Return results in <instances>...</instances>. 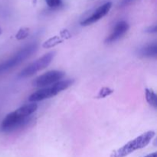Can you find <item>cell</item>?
Returning a JSON list of instances; mask_svg holds the SVG:
<instances>
[{
	"instance_id": "obj_13",
	"label": "cell",
	"mask_w": 157,
	"mask_h": 157,
	"mask_svg": "<svg viewBox=\"0 0 157 157\" xmlns=\"http://www.w3.org/2000/svg\"><path fill=\"white\" fill-rule=\"evenodd\" d=\"M113 93V90L108 87H103L101 90H100L99 94L98 95V98H106L107 96H109L110 94Z\"/></svg>"
},
{
	"instance_id": "obj_7",
	"label": "cell",
	"mask_w": 157,
	"mask_h": 157,
	"mask_svg": "<svg viewBox=\"0 0 157 157\" xmlns=\"http://www.w3.org/2000/svg\"><path fill=\"white\" fill-rule=\"evenodd\" d=\"M111 2H107L105 3V4L103 5V6H100L99 8H98V9L94 11V12L90 16H89L88 18H87L86 19H84V21H81V25L82 26H87L97 22V21H99L100 19L104 18V17L110 12V9H111Z\"/></svg>"
},
{
	"instance_id": "obj_17",
	"label": "cell",
	"mask_w": 157,
	"mask_h": 157,
	"mask_svg": "<svg viewBox=\"0 0 157 157\" xmlns=\"http://www.w3.org/2000/svg\"><path fill=\"white\" fill-rule=\"evenodd\" d=\"M145 157H157V154L156 152H155V153H150V154L147 155V156H146Z\"/></svg>"
},
{
	"instance_id": "obj_9",
	"label": "cell",
	"mask_w": 157,
	"mask_h": 157,
	"mask_svg": "<svg viewBox=\"0 0 157 157\" xmlns=\"http://www.w3.org/2000/svg\"><path fill=\"white\" fill-rule=\"evenodd\" d=\"M138 54L140 56L147 58H156L157 55V44L156 43L147 44L144 47L141 48L138 51Z\"/></svg>"
},
{
	"instance_id": "obj_2",
	"label": "cell",
	"mask_w": 157,
	"mask_h": 157,
	"mask_svg": "<svg viewBox=\"0 0 157 157\" xmlns=\"http://www.w3.org/2000/svg\"><path fill=\"white\" fill-rule=\"evenodd\" d=\"M155 134L156 133L153 130L143 133L140 136L129 141L122 147L113 151L110 157H126L136 150L144 148L151 142L152 139L155 136Z\"/></svg>"
},
{
	"instance_id": "obj_1",
	"label": "cell",
	"mask_w": 157,
	"mask_h": 157,
	"mask_svg": "<svg viewBox=\"0 0 157 157\" xmlns=\"http://www.w3.org/2000/svg\"><path fill=\"white\" fill-rule=\"evenodd\" d=\"M37 109L38 105L33 103L25 104L9 113L2 121L1 130L6 133H10L22 128L30 122V115L35 113Z\"/></svg>"
},
{
	"instance_id": "obj_8",
	"label": "cell",
	"mask_w": 157,
	"mask_h": 157,
	"mask_svg": "<svg viewBox=\"0 0 157 157\" xmlns=\"http://www.w3.org/2000/svg\"><path fill=\"white\" fill-rule=\"evenodd\" d=\"M129 30V24L125 21H121L116 24L113 28L111 34L106 38L105 42L107 44L115 42L122 38Z\"/></svg>"
},
{
	"instance_id": "obj_10",
	"label": "cell",
	"mask_w": 157,
	"mask_h": 157,
	"mask_svg": "<svg viewBox=\"0 0 157 157\" xmlns=\"http://www.w3.org/2000/svg\"><path fill=\"white\" fill-rule=\"evenodd\" d=\"M63 41H64V38H61V36H54L44 41V44H42V47L44 48H50L63 42Z\"/></svg>"
},
{
	"instance_id": "obj_11",
	"label": "cell",
	"mask_w": 157,
	"mask_h": 157,
	"mask_svg": "<svg viewBox=\"0 0 157 157\" xmlns=\"http://www.w3.org/2000/svg\"><path fill=\"white\" fill-rule=\"evenodd\" d=\"M146 99L147 101L155 109L157 107V96L153 90L146 89Z\"/></svg>"
},
{
	"instance_id": "obj_16",
	"label": "cell",
	"mask_w": 157,
	"mask_h": 157,
	"mask_svg": "<svg viewBox=\"0 0 157 157\" xmlns=\"http://www.w3.org/2000/svg\"><path fill=\"white\" fill-rule=\"evenodd\" d=\"M133 1V0H122V2H121V6H127V5L131 3Z\"/></svg>"
},
{
	"instance_id": "obj_15",
	"label": "cell",
	"mask_w": 157,
	"mask_h": 157,
	"mask_svg": "<svg viewBox=\"0 0 157 157\" xmlns=\"http://www.w3.org/2000/svg\"><path fill=\"white\" fill-rule=\"evenodd\" d=\"M156 32H157L156 25L150 26V27H148L147 29H146V32H148V33H156Z\"/></svg>"
},
{
	"instance_id": "obj_4",
	"label": "cell",
	"mask_w": 157,
	"mask_h": 157,
	"mask_svg": "<svg viewBox=\"0 0 157 157\" xmlns=\"http://www.w3.org/2000/svg\"><path fill=\"white\" fill-rule=\"evenodd\" d=\"M74 83V80H64V81H60L55 83L53 85L48 87H44L42 89L37 90L35 93L32 94L29 98V101L30 102H37L41 101L43 100L48 99L52 97L56 96L57 94L61 92L62 90H66L71 85Z\"/></svg>"
},
{
	"instance_id": "obj_18",
	"label": "cell",
	"mask_w": 157,
	"mask_h": 157,
	"mask_svg": "<svg viewBox=\"0 0 157 157\" xmlns=\"http://www.w3.org/2000/svg\"><path fill=\"white\" fill-rule=\"evenodd\" d=\"M2 34V29H1V28H0V35H1Z\"/></svg>"
},
{
	"instance_id": "obj_5",
	"label": "cell",
	"mask_w": 157,
	"mask_h": 157,
	"mask_svg": "<svg viewBox=\"0 0 157 157\" xmlns=\"http://www.w3.org/2000/svg\"><path fill=\"white\" fill-rule=\"evenodd\" d=\"M55 52H51L43 55L42 57L37 59L36 61L32 62L29 66L25 67L20 72L18 77L21 78H29V77H31L35 75V74H36L37 72L46 68L52 62V59H53L54 56H55Z\"/></svg>"
},
{
	"instance_id": "obj_12",
	"label": "cell",
	"mask_w": 157,
	"mask_h": 157,
	"mask_svg": "<svg viewBox=\"0 0 157 157\" xmlns=\"http://www.w3.org/2000/svg\"><path fill=\"white\" fill-rule=\"evenodd\" d=\"M29 34V29L28 28H21L15 35V38L17 40L25 39L28 37Z\"/></svg>"
},
{
	"instance_id": "obj_3",
	"label": "cell",
	"mask_w": 157,
	"mask_h": 157,
	"mask_svg": "<svg viewBox=\"0 0 157 157\" xmlns=\"http://www.w3.org/2000/svg\"><path fill=\"white\" fill-rule=\"evenodd\" d=\"M37 48H38V44L36 42L30 43L20 49L9 59L0 63V75L11 70L15 66H18V64L22 63L25 60L29 58L34 52H36Z\"/></svg>"
},
{
	"instance_id": "obj_6",
	"label": "cell",
	"mask_w": 157,
	"mask_h": 157,
	"mask_svg": "<svg viewBox=\"0 0 157 157\" xmlns=\"http://www.w3.org/2000/svg\"><path fill=\"white\" fill-rule=\"evenodd\" d=\"M64 76H65V73L64 71L56 70L50 71L34 80L32 84L37 87H44L58 82Z\"/></svg>"
},
{
	"instance_id": "obj_14",
	"label": "cell",
	"mask_w": 157,
	"mask_h": 157,
	"mask_svg": "<svg viewBox=\"0 0 157 157\" xmlns=\"http://www.w3.org/2000/svg\"><path fill=\"white\" fill-rule=\"evenodd\" d=\"M45 2L48 6L52 9L59 7L62 3V0H45Z\"/></svg>"
}]
</instances>
